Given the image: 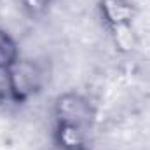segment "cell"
Instances as JSON below:
<instances>
[{
    "mask_svg": "<svg viewBox=\"0 0 150 150\" xmlns=\"http://www.w3.org/2000/svg\"><path fill=\"white\" fill-rule=\"evenodd\" d=\"M45 74L42 67L33 59L14 61L5 72V84L14 101H26L42 89Z\"/></svg>",
    "mask_w": 150,
    "mask_h": 150,
    "instance_id": "obj_1",
    "label": "cell"
},
{
    "mask_svg": "<svg viewBox=\"0 0 150 150\" xmlns=\"http://www.w3.org/2000/svg\"><path fill=\"white\" fill-rule=\"evenodd\" d=\"M112 32H113V40H115V44L120 51H131L136 45V35H134L131 25L113 26Z\"/></svg>",
    "mask_w": 150,
    "mask_h": 150,
    "instance_id": "obj_6",
    "label": "cell"
},
{
    "mask_svg": "<svg viewBox=\"0 0 150 150\" xmlns=\"http://www.w3.org/2000/svg\"><path fill=\"white\" fill-rule=\"evenodd\" d=\"M58 142L67 150H84L87 143V127L74 124H58Z\"/></svg>",
    "mask_w": 150,
    "mask_h": 150,
    "instance_id": "obj_4",
    "label": "cell"
},
{
    "mask_svg": "<svg viewBox=\"0 0 150 150\" xmlns=\"http://www.w3.org/2000/svg\"><path fill=\"white\" fill-rule=\"evenodd\" d=\"M19 52H18V45L16 42L11 38L7 32H4L0 28V72H7L9 67L18 61Z\"/></svg>",
    "mask_w": 150,
    "mask_h": 150,
    "instance_id": "obj_5",
    "label": "cell"
},
{
    "mask_svg": "<svg viewBox=\"0 0 150 150\" xmlns=\"http://www.w3.org/2000/svg\"><path fill=\"white\" fill-rule=\"evenodd\" d=\"M101 12L110 28L131 25V19L134 18V7L129 0H101Z\"/></svg>",
    "mask_w": 150,
    "mask_h": 150,
    "instance_id": "obj_3",
    "label": "cell"
},
{
    "mask_svg": "<svg viewBox=\"0 0 150 150\" xmlns=\"http://www.w3.org/2000/svg\"><path fill=\"white\" fill-rule=\"evenodd\" d=\"M47 2H49V0H25V5H26L30 11H33V12H40V11L45 9Z\"/></svg>",
    "mask_w": 150,
    "mask_h": 150,
    "instance_id": "obj_7",
    "label": "cell"
},
{
    "mask_svg": "<svg viewBox=\"0 0 150 150\" xmlns=\"http://www.w3.org/2000/svg\"><path fill=\"white\" fill-rule=\"evenodd\" d=\"M93 108L89 101L79 94L68 93L58 98L56 101V117L58 124H74L80 127H87L93 122Z\"/></svg>",
    "mask_w": 150,
    "mask_h": 150,
    "instance_id": "obj_2",
    "label": "cell"
}]
</instances>
